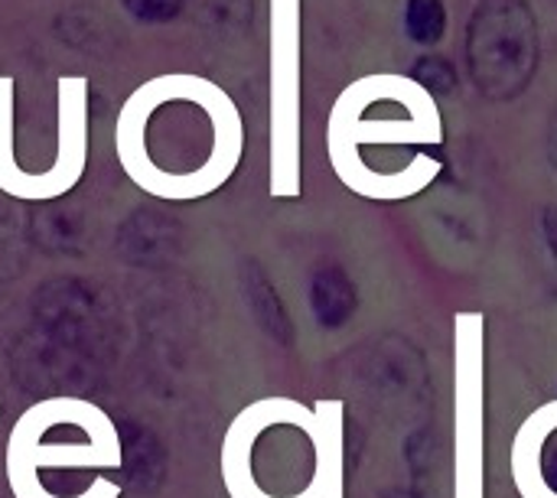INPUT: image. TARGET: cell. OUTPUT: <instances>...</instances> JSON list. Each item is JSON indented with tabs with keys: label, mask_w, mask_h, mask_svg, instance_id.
<instances>
[{
	"label": "cell",
	"mask_w": 557,
	"mask_h": 498,
	"mask_svg": "<svg viewBox=\"0 0 557 498\" xmlns=\"http://www.w3.org/2000/svg\"><path fill=\"white\" fill-rule=\"evenodd\" d=\"M124 173L150 196L193 202L215 192L242 160V117L212 85H147L117 121Z\"/></svg>",
	"instance_id": "obj_1"
},
{
	"label": "cell",
	"mask_w": 557,
	"mask_h": 498,
	"mask_svg": "<svg viewBox=\"0 0 557 498\" xmlns=\"http://www.w3.org/2000/svg\"><path fill=\"white\" fill-rule=\"evenodd\" d=\"M228 498H346V404L261 398L222 437Z\"/></svg>",
	"instance_id": "obj_2"
},
{
	"label": "cell",
	"mask_w": 557,
	"mask_h": 498,
	"mask_svg": "<svg viewBox=\"0 0 557 498\" xmlns=\"http://www.w3.org/2000/svg\"><path fill=\"white\" fill-rule=\"evenodd\" d=\"M121 463V434L108 411L69 395L26 408L3 453L13 498H121L111 476Z\"/></svg>",
	"instance_id": "obj_3"
},
{
	"label": "cell",
	"mask_w": 557,
	"mask_h": 498,
	"mask_svg": "<svg viewBox=\"0 0 557 498\" xmlns=\"http://www.w3.org/2000/svg\"><path fill=\"white\" fill-rule=\"evenodd\" d=\"M454 498H486V313H454Z\"/></svg>",
	"instance_id": "obj_4"
},
{
	"label": "cell",
	"mask_w": 557,
	"mask_h": 498,
	"mask_svg": "<svg viewBox=\"0 0 557 498\" xmlns=\"http://www.w3.org/2000/svg\"><path fill=\"white\" fill-rule=\"evenodd\" d=\"M539 20L525 0H480L467 26V59L490 98H516L539 69Z\"/></svg>",
	"instance_id": "obj_5"
},
{
	"label": "cell",
	"mask_w": 557,
	"mask_h": 498,
	"mask_svg": "<svg viewBox=\"0 0 557 498\" xmlns=\"http://www.w3.org/2000/svg\"><path fill=\"white\" fill-rule=\"evenodd\" d=\"M509 470L522 498H557V401L542 404L522 421Z\"/></svg>",
	"instance_id": "obj_6"
},
{
	"label": "cell",
	"mask_w": 557,
	"mask_h": 498,
	"mask_svg": "<svg viewBox=\"0 0 557 498\" xmlns=\"http://www.w3.org/2000/svg\"><path fill=\"white\" fill-rule=\"evenodd\" d=\"M405 26L414 42L434 46V42H441V36L447 29V10L441 0H408Z\"/></svg>",
	"instance_id": "obj_7"
},
{
	"label": "cell",
	"mask_w": 557,
	"mask_h": 498,
	"mask_svg": "<svg viewBox=\"0 0 557 498\" xmlns=\"http://www.w3.org/2000/svg\"><path fill=\"white\" fill-rule=\"evenodd\" d=\"M414 75H418L421 88L431 91V95H447V91L457 85L454 65H450L447 59H441V55H424V59L414 65Z\"/></svg>",
	"instance_id": "obj_8"
},
{
	"label": "cell",
	"mask_w": 557,
	"mask_h": 498,
	"mask_svg": "<svg viewBox=\"0 0 557 498\" xmlns=\"http://www.w3.org/2000/svg\"><path fill=\"white\" fill-rule=\"evenodd\" d=\"M124 10L140 23H170L183 13V0H124Z\"/></svg>",
	"instance_id": "obj_9"
}]
</instances>
